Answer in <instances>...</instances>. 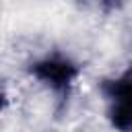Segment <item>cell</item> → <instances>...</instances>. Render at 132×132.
<instances>
[{"label":"cell","mask_w":132,"mask_h":132,"mask_svg":"<svg viewBox=\"0 0 132 132\" xmlns=\"http://www.w3.org/2000/svg\"><path fill=\"white\" fill-rule=\"evenodd\" d=\"M109 103V120L113 126L128 130L132 128V76L116 78L103 87Z\"/></svg>","instance_id":"obj_1"},{"label":"cell","mask_w":132,"mask_h":132,"mask_svg":"<svg viewBox=\"0 0 132 132\" xmlns=\"http://www.w3.org/2000/svg\"><path fill=\"white\" fill-rule=\"evenodd\" d=\"M31 72L54 91H66L72 78L76 76V68L68 60H58V58H47L37 62Z\"/></svg>","instance_id":"obj_2"}]
</instances>
